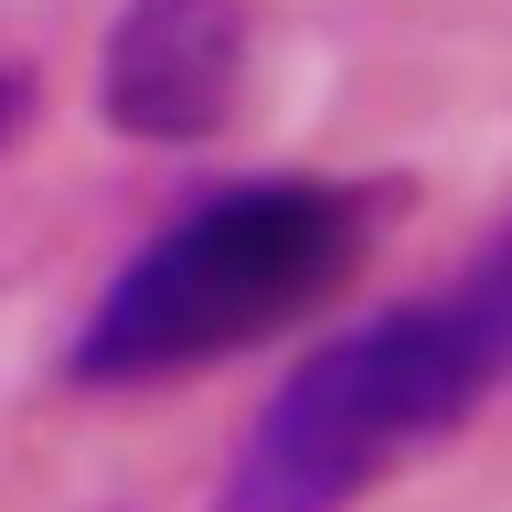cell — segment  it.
Wrapping results in <instances>:
<instances>
[{
	"label": "cell",
	"mask_w": 512,
	"mask_h": 512,
	"mask_svg": "<svg viewBox=\"0 0 512 512\" xmlns=\"http://www.w3.org/2000/svg\"><path fill=\"white\" fill-rule=\"evenodd\" d=\"M22 118H32V86H22V75H11V64H0V150L22 139Z\"/></svg>",
	"instance_id": "277c9868"
},
{
	"label": "cell",
	"mask_w": 512,
	"mask_h": 512,
	"mask_svg": "<svg viewBox=\"0 0 512 512\" xmlns=\"http://www.w3.org/2000/svg\"><path fill=\"white\" fill-rule=\"evenodd\" d=\"M512 384V224L427 299L352 320L256 406L214 512H352Z\"/></svg>",
	"instance_id": "6da1fadb"
},
{
	"label": "cell",
	"mask_w": 512,
	"mask_h": 512,
	"mask_svg": "<svg viewBox=\"0 0 512 512\" xmlns=\"http://www.w3.org/2000/svg\"><path fill=\"white\" fill-rule=\"evenodd\" d=\"M246 86V0H118L107 54H96V107L128 139H214Z\"/></svg>",
	"instance_id": "3957f363"
},
{
	"label": "cell",
	"mask_w": 512,
	"mask_h": 512,
	"mask_svg": "<svg viewBox=\"0 0 512 512\" xmlns=\"http://www.w3.org/2000/svg\"><path fill=\"white\" fill-rule=\"evenodd\" d=\"M363 235H374V203L352 182H310V171L224 182L192 214H171L118 278L96 288L64 374L86 395H139V384L203 374L224 352L310 320L352 278Z\"/></svg>",
	"instance_id": "7a4b0ae2"
}]
</instances>
